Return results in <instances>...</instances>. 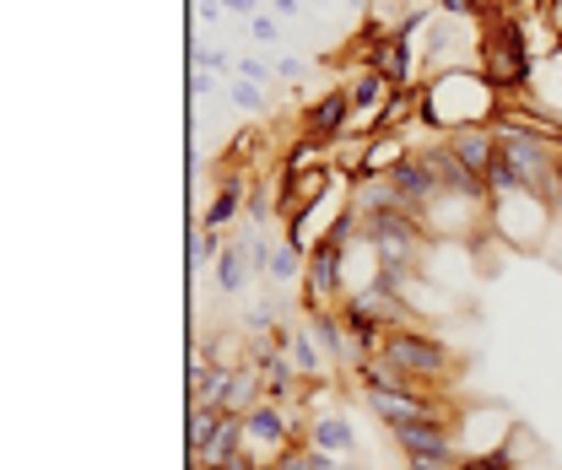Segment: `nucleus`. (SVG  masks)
<instances>
[{
    "label": "nucleus",
    "instance_id": "nucleus-1",
    "mask_svg": "<svg viewBox=\"0 0 562 470\" xmlns=\"http://www.w3.org/2000/svg\"><path fill=\"white\" fill-rule=\"evenodd\" d=\"M503 114H508V98L476 66H443L422 81V125L427 131H476V125H497Z\"/></svg>",
    "mask_w": 562,
    "mask_h": 470
},
{
    "label": "nucleus",
    "instance_id": "nucleus-2",
    "mask_svg": "<svg viewBox=\"0 0 562 470\" xmlns=\"http://www.w3.org/2000/svg\"><path fill=\"white\" fill-rule=\"evenodd\" d=\"M482 27V44H476V70L487 76L503 98H519L530 87V70H536V44L525 38V16L514 11H492L476 22Z\"/></svg>",
    "mask_w": 562,
    "mask_h": 470
},
{
    "label": "nucleus",
    "instance_id": "nucleus-3",
    "mask_svg": "<svg viewBox=\"0 0 562 470\" xmlns=\"http://www.w3.org/2000/svg\"><path fill=\"white\" fill-rule=\"evenodd\" d=\"M384 357H390V362H395L412 384H427V390H438V384L454 373V351L432 336V331H417V325L390 331V340H384Z\"/></svg>",
    "mask_w": 562,
    "mask_h": 470
},
{
    "label": "nucleus",
    "instance_id": "nucleus-4",
    "mask_svg": "<svg viewBox=\"0 0 562 470\" xmlns=\"http://www.w3.org/2000/svg\"><path fill=\"white\" fill-rule=\"evenodd\" d=\"M351 255L341 244H314L308 260H303V309L308 314H325V309H341L351 292Z\"/></svg>",
    "mask_w": 562,
    "mask_h": 470
},
{
    "label": "nucleus",
    "instance_id": "nucleus-5",
    "mask_svg": "<svg viewBox=\"0 0 562 470\" xmlns=\"http://www.w3.org/2000/svg\"><path fill=\"white\" fill-rule=\"evenodd\" d=\"M422 27H427V16H412V22H401V27H395V33H390V38H384V44H379V49H373V55L362 60V66L379 70V76H384V81H390L395 92L417 87V81H422V76H417V33H422Z\"/></svg>",
    "mask_w": 562,
    "mask_h": 470
},
{
    "label": "nucleus",
    "instance_id": "nucleus-6",
    "mask_svg": "<svg viewBox=\"0 0 562 470\" xmlns=\"http://www.w3.org/2000/svg\"><path fill=\"white\" fill-rule=\"evenodd\" d=\"M347 125H351V98H347V81H341V87H330L325 98H314V103L303 109L297 135L314 141V146H325V152H336V146L347 141Z\"/></svg>",
    "mask_w": 562,
    "mask_h": 470
},
{
    "label": "nucleus",
    "instance_id": "nucleus-7",
    "mask_svg": "<svg viewBox=\"0 0 562 470\" xmlns=\"http://www.w3.org/2000/svg\"><path fill=\"white\" fill-rule=\"evenodd\" d=\"M390 190L401 195L406 211H417V216H427V211L438 205V195H443V190H438V168H432V157L417 152V146H412V157L390 174Z\"/></svg>",
    "mask_w": 562,
    "mask_h": 470
},
{
    "label": "nucleus",
    "instance_id": "nucleus-8",
    "mask_svg": "<svg viewBox=\"0 0 562 470\" xmlns=\"http://www.w3.org/2000/svg\"><path fill=\"white\" fill-rule=\"evenodd\" d=\"M395 449L401 455H438V449H460V433H454V416H417V422H401L390 427Z\"/></svg>",
    "mask_w": 562,
    "mask_h": 470
},
{
    "label": "nucleus",
    "instance_id": "nucleus-9",
    "mask_svg": "<svg viewBox=\"0 0 562 470\" xmlns=\"http://www.w3.org/2000/svg\"><path fill=\"white\" fill-rule=\"evenodd\" d=\"M476 179H487L492 157H497V125H476V131H454V135H438Z\"/></svg>",
    "mask_w": 562,
    "mask_h": 470
},
{
    "label": "nucleus",
    "instance_id": "nucleus-10",
    "mask_svg": "<svg viewBox=\"0 0 562 470\" xmlns=\"http://www.w3.org/2000/svg\"><path fill=\"white\" fill-rule=\"evenodd\" d=\"M357 373V384H362V395H379V390H412V379L379 351V357H368V362H357L351 368Z\"/></svg>",
    "mask_w": 562,
    "mask_h": 470
},
{
    "label": "nucleus",
    "instance_id": "nucleus-11",
    "mask_svg": "<svg viewBox=\"0 0 562 470\" xmlns=\"http://www.w3.org/2000/svg\"><path fill=\"white\" fill-rule=\"evenodd\" d=\"M308 444L319 455H351L357 449V433L347 427V416H314L308 422Z\"/></svg>",
    "mask_w": 562,
    "mask_h": 470
},
{
    "label": "nucleus",
    "instance_id": "nucleus-12",
    "mask_svg": "<svg viewBox=\"0 0 562 470\" xmlns=\"http://www.w3.org/2000/svg\"><path fill=\"white\" fill-rule=\"evenodd\" d=\"M222 416H227V411H216V405H190V416H184V444H190V455H201L211 438H216Z\"/></svg>",
    "mask_w": 562,
    "mask_h": 470
},
{
    "label": "nucleus",
    "instance_id": "nucleus-13",
    "mask_svg": "<svg viewBox=\"0 0 562 470\" xmlns=\"http://www.w3.org/2000/svg\"><path fill=\"white\" fill-rule=\"evenodd\" d=\"M286 357L297 362V373H303V379H319V373H325V351H319V336H314V331H292Z\"/></svg>",
    "mask_w": 562,
    "mask_h": 470
},
{
    "label": "nucleus",
    "instance_id": "nucleus-14",
    "mask_svg": "<svg viewBox=\"0 0 562 470\" xmlns=\"http://www.w3.org/2000/svg\"><path fill=\"white\" fill-rule=\"evenodd\" d=\"M303 260H308L303 249H292V244H271V249H266V276H271V281H292V276L303 281Z\"/></svg>",
    "mask_w": 562,
    "mask_h": 470
},
{
    "label": "nucleus",
    "instance_id": "nucleus-15",
    "mask_svg": "<svg viewBox=\"0 0 562 470\" xmlns=\"http://www.w3.org/2000/svg\"><path fill=\"white\" fill-rule=\"evenodd\" d=\"M222 233H211V227H195L190 233V270H201V266H216L222 260Z\"/></svg>",
    "mask_w": 562,
    "mask_h": 470
},
{
    "label": "nucleus",
    "instance_id": "nucleus-16",
    "mask_svg": "<svg viewBox=\"0 0 562 470\" xmlns=\"http://www.w3.org/2000/svg\"><path fill=\"white\" fill-rule=\"evenodd\" d=\"M465 449H438V455H406V470H460Z\"/></svg>",
    "mask_w": 562,
    "mask_h": 470
},
{
    "label": "nucleus",
    "instance_id": "nucleus-17",
    "mask_svg": "<svg viewBox=\"0 0 562 470\" xmlns=\"http://www.w3.org/2000/svg\"><path fill=\"white\" fill-rule=\"evenodd\" d=\"M227 98H233V109H244V114H260V109H266L260 81H233V87H227Z\"/></svg>",
    "mask_w": 562,
    "mask_h": 470
},
{
    "label": "nucleus",
    "instance_id": "nucleus-18",
    "mask_svg": "<svg viewBox=\"0 0 562 470\" xmlns=\"http://www.w3.org/2000/svg\"><path fill=\"white\" fill-rule=\"evenodd\" d=\"M190 70H211V76H227L233 60L222 55V49H190Z\"/></svg>",
    "mask_w": 562,
    "mask_h": 470
},
{
    "label": "nucleus",
    "instance_id": "nucleus-19",
    "mask_svg": "<svg viewBox=\"0 0 562 470\" xmlns=\"http://www.w3.org/2000/svg\"><path fill=\"white\" fill-rule=\"evenodd\" d=\"M482 0H438V16H460V22H482Z\"/></svg>",
    "mask_w": 562,
    "mask_h": 470
},
{
    "label": "nucleus",
    "instance_id": "nucleus-20",
    "mask_svg": "<svg viewBox=\"0 0 562 470\" xmlns=\"http://www.w3.org/2000/svg\"><path fill=\"white\" fill-rule=\"evenodd\" d=\"M249 33H255V38H260V44H277V16H271V11H260V16H249Z\"/></svg>",
    "mask_w": 562,
    "mask_h": 470
},
{
    "label": "nucleus",
    "instance_id": "nucleus-21",
    "mask_svg": "<svg viewBox=\"0 0 562 470\" xmlns=\"http://www.w3.org/2000/svg\"><path fill=\"white\" fill-rule=\"evenodd\" d=\"M238 76H244V81H260V87H266V81L277 76V66H266V60H249V55H244V60H238Z\"/></svg>",
    "mask_w": 562,
    "mask_h": 470
},
{
    "label": "nucleus",
    "instance_id": "nucleus-22",
    "mask_svg": "<svg viewBox=\"0 0 562 470\" xmlns=\"http://www.w3.org/2000/svg\"><path fill=\"white\" fill-rule=\"evenodd\" d=\"M216 92V76L211 70H190V98H211Z\"/></svg>",
    "mask_w": 562,
    "mask_h": 470
},
{
    "label": "nucleus",
    "instance_id": "nucleus-23",
    "mask_svg": "<svg viewBox=\"0 0 562 470\" xmlns=\"http://www.w3.org/2000/svg\"><path fill=\"white\" fill-rule=\"evenodd\" d=\"M222 11H233V16H260V0H216Z\"/></svg>",
    "mask_w": 562,
    "mask_h": 470
},
{
    "label": "nucleus",
    "instance_id": "nucleus-24",
    "mask_svg": "<svg viewBox=\"0 0 562 470\" xmlns=\"http://www.w3.org/2000/svg\"><path fill=\"white\" fill-rule=\"evenodd\" d=\"M297 11H303V0H271V16H277V22H292Z\"/></svg>",
    "mask_w": 562,
    "mask_h": 470
},
{
    "label": "nucleus",
    "instance_id": "nucleus-25",
    "mask_svg": "<svg viewBox=\"0 0 562 470\" xmlns=\"http://www.w3.org/2000/svg\"><path fill=\"white\" fill-rule=\"evenodd\" d=\"M277 76H286V81H297V76H303V66H297V60H277Z\"/></svg>",
    "mask_w": 562,
    "mask_h": 470
},
{
    "label": "nucleus",
    "instance_id": "nucleus-26",
    "mask_svg": "<svg viewBox=\"0 0 562 470\" xmlns=\"http://www.w3.org/2000/svg\"><path fill=\"white\" fill-rule=\"evenodd\" d=\"M249 470H277V466H271V460H260V466H249Z\"/></svg>",
    "mask_w": 562,
    "mask_h": 470
},
{
    "label": "nucleus",
    "instance_id": "nucleus-27",
    "mask_svg": "<svg viewBox=\"0 0 562 470\" xmlns=\"http://www.w3.org/2000/svg\"><path fill=\"white\" fill-rule=\"evenodd\" d=\"M347 5H357V11H368V0H347Z\"/></svg>",
    "mask_w": 562,
    "mask_h": 470
},
{
    "label": "nucleus",
    "instance_id": "nucleus-28",
    "mask_svg": "<svg viewBox=\"0 0 562 470\" xmlns=\"http://www.w3.org/2000/svg\"><path fill=\"white\" fill-rule=\"evenodd\" d=\"M303 5H325V0H303Z\"/></svg>",
    "mask_w": 562,
    "mask_h": 470
},
{
    "label": "nucleus",
    "instance_id": "nucleus-29",
    "mask_svg": "<svg viewBox=\"0 0 562 470\" xmlns=\"http://www.w3.org/2000/svg\"><path fill=\"white\" fill-rule=\"evenodd\" d=\"M401 5H417V0H401Z\"/></svg>",
    "mask_w": 562,
    "mask_h": 470
},
{
    "label": "nucleus",
    "instance_id": "nucleus-30",
    "mask_svg": "<svg viewBox=\"0 0 562 470\" xmlns=\"http://www.w3.org/2000/svg\"><path fill=\"white\" fill-rule=\"evenodd\" d=\"M336 470H351V466H336Z\"/></svg>",
    "mask_w": 562,
    "mask_h": 470
}]
</instances>
